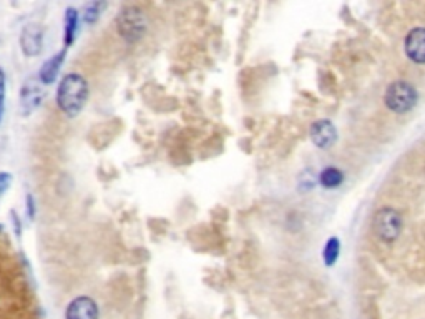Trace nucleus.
Returning <instances> with one entry per match:
<instances>
[{"label":"nucleus","mask_w":425,"mask_h":319,"mask_svg":"<svg viewBox=\"0 0 425 319\" xmlns=\"http://www.w3.org/2000/svg\"><path fill=\"white\" fill-rule=\"evenodd\" d=\"M0 231H2V224H0Z\"/></svg>","instance_id":"a211bd4d"},{"label":"nucleus","mask_w":425,"mask_h":319,"mask_svg":"<svg viewBox=\"0 0 425 319\" xmlns=\"http://www.w3.org/2000/svg\"><path fill=\"white\" fill-rule=\"evenodd\" d=\"M321 183H323V186L325 188H337L341 185L342 182H344V175L339 168H325L323 170V173H321Z\"/></svg>","instance_id":"ddd939ff"},{"label":"nucleus","mask_w":425,"mask_h":319,"mask_svg":"<svg viewBox=\"0 0 425 319\" xmlns=\"http://www.w3.org/2000/svg\"><path fill=\"white\" fill-rule=\"evenodd\" d=\"M405 53L410 60L425 64V29H414L405 39Z\"/></svg>","instance_id":"9d476101"},{"label":"nucleus","mask_w":425,"mask_h":319,"mask_svg":"<svg viewBox=\"0 0 425 319\" xmlns=\"http://www.w3.org/2000/svg\"><path fill=\"white\" fill-rule=\"evenodd\" d=\"M116 34L123 42L135 45L142 42L148 32V15L140 6H123L115 17Z\"/></svg>","instance_id":"f03ea898"},{"label":"nucleus","mask_w":425,"mask_h":319,"mask_svg":"<svg viewBox=\"0 0 425 319\" xmlns=\"http://www.w3.org/2000/svg\"><path fill=\"white\" fill-rule=\"evenodd\" d=\"M107 7H108V4L100 2V0H95V2L87 4L83 8V13H81V22L87 25H95L98 20H100L102 13Z\"/></svg>","instance_id":"f8f14e48"},{"label":"nucleus","mask_w":425,"mask_h":319,"mask_svg":"<svg viewBox=\"0 0 425 319\" xmlns=\"http://www.w3.org/2000/svg\"><path fill=\"white\" fill-rule=\"evenodd\" d=\"M90 97L88 80L79 72H70L63 75L60 83L57 87L55 103L58 110L62 111L67 118H76L85 105H87Z\"/></svg>","instance_id":"f257e3e1"},{"label":"nucleus","mask_w":425,"mask_h":319,"mask_svg":"<svg viewBox=\"0 0 425 319\" xmlns=\"http://www.w3.org/2000/svg\"><path fill=\"white\" fill-rule=\"evenodd\" d=\"M45 100L43 83L37 79H27L19 92V103L22 116H29L40 109Z\"/></svg>","instance_id":"20e7f679"},{"label":"nucleus","mask_w":425,"mask_h":319,"mask_svg":"<svg viewBox=\"0 0 425 319\" xmlns=\"http://www.w3.org/2000/svg\"><path fill=\"white\" fill-rule=\"evenodd\" d=\"M417 103V92L410 83L396 82L387 88L386 105L396 114H405Z\"/></svg>","instance_id":"7ed1b4c3"},{"label":"nucleus","mask_w":425,"mask_h":319,"mask_svg":"<svg viewBox=\"0 0 425 319\" xmlns=\"http://www.w3.org/2000/svg\"><path fill=\"white\" fill-rule=\"evenodd\" d=\"M339 248H341V245H339L337 238H331V240L328 241V245H325L324 248V263L328 264V266H332V264L336 263Z\"/></svg>","instance_id":"4468645a"},{"label":"nucleus","mask_w":425,"mask_h":319,"mask_svg":"<svg viewBox=\"0 0 425 319\" xmlns=\"http://www.w3.org/2000/svg\"><path fill=\"white\" fill-rule=\"evenodd\" d=\"M65 319H100L97 301L90 296H79L72 299L65 309Z\"/></svg>","instance_id":"0eeeda50"},{"label":"nucleus","mask_w":425,"mask_h":319,"mask_svg":"<svg viewBox=\"0 0 425 319\" xmlns=\"http://www.w3.org/2000/svg\"><path fill=\"white\" fill-rule=\"evenodd\" d=\"M12 175L8 172H0V196H4L12 185Z\"/></svg>","instance_id":"f3484780"},{"label":"nucleus","mask_w":425,"mask_h":319,"mask_svg":"<svg viewBox=\"0 0 425 319\" xmlns=\"http://www.w3.org/2000/svg\"><path fill=\"white\" fill-rule=\"evenodd\" d=\"M80 20L81 17L79 8L67 7L65 17H63V45H65V48L75 43L80 29Z\"/></svg>","instance_id":"9b49d317"},{"label":"nucleus","mask_w":425,"mask_h":319,"mask_svg":"<svg viewBox=\"0 0 425 319\" xmlns=\"http://www.w3.org/2000/svg\"><path fill=\"white\" fill-rule=\"evenodd\" d=\"M43 39H45V29L42 24L37 22H30L22 27V32L19 37L20 50L27 58L39 57L43 50Z\"/></svg>","instance_id":"423d86ee"},{"label":"nucleus","mask_w":425,"mask_h":319,"mask_svg":"<svg viewBox=\"0 0 425 319\" xmlns=\"http://www.w3.org/2000/svg\"><path fill=\"white\" fill-rule=\"evenodd\" d=\"M6 92H7L6 72L0 69V123H2L4 111H6Z\"/></svg>","instance_id":"2eb2a0df"},{"label":"nucleus","mask_w":425,"mask_h":319,"mask_svg":"<svg viewBox=\"0 0 425 319\" xmlns=\"http://www.w3.org/2000/svg\"><path fill=\"white\" fill-rule=\"evenodd\" d=\"M67 58V48H62V50H58L57 53H53V55L48 58V60L43 62V65L40 67L39 70V80L43 85H53L57 82L58 74H60L63 62H65Z\"/></svg>","instance_id":"6e6552de"},{"label":"nucleus","mask_w":425,"mask_h":319,"mask_svg":"<svg viewBox=\"0 0 425 319\" xmlns=\"http://www.w3.org/2000/svg\"><path fill=\"white\" fill-rule=\"evenodd\" d=\"M336 138V127L329 120H319L311 127V140L314 142L316 147L329 148L334 145Z\"/></svg>","instance_id":"1a4fd4ad"},{"label":"nucleus","mask_w":425,"mask_h":319,"mask_svg":"<svg viewBox=\"0 0 425 319\" xmlns=\"http://www.w3.org/2000/svg\"><path fill=\"white\" fill-rule=\"evenodd\" d=\"M25 208H27V217H29L30 222H34L35 213H37V205H35V198H34V195H32V193H27Z\"/></svg>","instance_id":"dca6fc26"},{"label":"nucleus","mask_w":425,"mask_h":319,"mask_svg":"<svg viewBox=\"0 0 425 319\" xmlns=\"http://www.w3.org/2000/svg\"><path fill=\"white\" fill-rule=\"evenodd\" d=\"M374 230L382 241H394L400 235L402 219L400 215L392 208H382L374 218Z\"/></svg>","instance_id":"39448f33"}]
</instances>
